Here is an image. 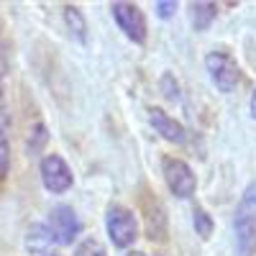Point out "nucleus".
<instances>
[{
    "label": "nucleus",
    "mask_w": 256,
    "mask_h": 256,
    "mask_svg": "<svg viewBox=\"0 0 256 256\" xmlns=\"http://www.w3.org/2000/svg\"><path fill=\"white\" fill-rule=\"evenodd\" d=\"M113 18L131 41H136V44H144L146 41V20H144V13L138 10V6L113 3Z\"/></svg>",
    "instance_id": "nucleus-6"
},
{
    "label": "nucleus",
    "mask_w": 256,
    "mask_h": 256,
    "mask_svg": "<svg viewBox=\"0 0 256 256\" xmlns=\"http://www.w3.org/2000/svg\"><path fill=\"white\" fill-rule=\"evenodd\" d=\"M46 138H49V136H46V128L38 123V126L34 128V141H31V152H38V148L46 144Z\"/></svg>",
    "instance_id": "nucleus-15"
},
{
    "label": "nucleus",
    "mask_w": 256,
    "mask_h": 256,
    "mask_svg": "<svg viewBox=\"0 0 256 256\" xmlns=\"http://www.w3.org/2000/svg\"><path fill=\"white\" fill-rule=\"evenodd\" d=\"M126 256H144L141 251H131V254H126Z\"/></svg>",
    "instance_id": "nucleus-19"
},
{
    "label": "nucleus",
    "mask_w": 256,
    "mask_h": 256,
    "mask_svg": "<svg viewBox=\"0 0 256 256\" xmlns=\"http://www.w3.org/2000/svg\"><path fill=\"white\" fill-rule=\"evenodd\" d=\"M174 8H177V3H156V13L162 18H169V16L174 13Z\"/></svg>",
    "instance_id": "nucleus-16"
},
{
    "label": "nucleus",
    "mask_w": 256,
    "mask_h": 256,
    "mask_svg": "<svg viewBox=\"0 0 256 256\" xmlns=\"http://www.w3.org/2000/svg\"><path fill=\"white\" fill-rule=\"evenodd\" d=\"M74 256H105V248L98 241L88 238V241H82V246H77Z\"/></svg>",
    "instance_id": "nucleus-14"
},
{
    "label": "nucleus",
    "mask_w": 256,
    "mask_h": 256,
    "mask_svg": "<svg viewBox=\"0 0 256 256\" xmlns=\"http://www.w3.org/2000/svg\"><path fill=\"white\" fill-rule=\"evenodd\" d=\"M251 116L256 118V90H254V95H251Z\"/></svg>",
    "instance_id": "nucleus-18"
},
{
    "label": "nucleus",
    "mask_w": 256,
    "mask_h": 256,
    "mask_svg": "<svg viewBox=\"0 0 256 256\" xmlns=\"http://www.w3.org/2000/svg\"><path fill=\"white\" fill-rule=\"evenodd\" d=\"M3 74H6V54H3V46H0V82H3Z\"/></svg>",
    "instance_id": "nucleus-17"
},
{
    "label": "nucleus",
    "mask_w": 256,
    "mask_h": 256,
    "mask_svg": "<svg viewBox=\"0 0 256 256\" xmlns=\"http://www.w3.org/2000/svg\"><path fill=\"white\" fill-rule=\"evenodd\" d=\"M41 180H44V187L49 192H56V195H62V192H67L72 187V169L70 164L64 162L62 156L56 154H49L44 156V162H41Z\"/></svg>",
    "instance_id": "nucleus-4"
},
{
    "label": "nucleus",
    "mask_w": 256,
    "mask_h": 256,
    "mask_svg": "<svg viewBox=\"0 0 256 256\" xmlns=\"http://www.w3.org/2000/svg\"><path fill=\"white\" fill-rule=\"evenodd\" d=\"M205 67L210 72V80L216 82V88L220 92H230L241 80V70H238L236 59L226 52H210L205 56Z\"/></svg>",
    "instance_id": "nucleus-3"
},
{
    "label": "nucleus",
    "mask_w": 256,
    "mask_h": 256,
    "mask_svg": "<svg viewBox=\"0 0 256 256\" xmlns=\"http://www.w3.org/2000/svg\"><path fill=\"white\" fill-rule=\"evenodd\" d=\"M105 226H108V236H110L113 246H118V248H128L138 238V223L134 218V212L123 205H113L108 210Z\"/></svg>",
    "instance_id": "nucleus-2"
},
{
    "label": "nucleus",
    "mask_w": 256,
    "mask_h": 256,
    "mask_svg": "<svg viewBox=\"0 0 256 256\" xmlns=\"http://www.w3.org/2000/svg\"><path fill=\"white\" fill-rule=\"evenodd\" d=\"M148 120H152V126L156 128V131L172 144H184L187 141V131L184 126L180 120H174L172 116H166L162 108H148Z\"/></svg>",
    "instance_id": "nucleus-9"
},
{
    "label": "nucleus",
    "mask_w": 256,
    "mask_h": 256,
    "mask_svg": "<svg viewBox=\"0 0 256 256\" xmlns=\"http://www.w3.org/2000/svg\"><path fill=\"white\" fill-rule=\"evenodd\" d=\"M164 180L172 190V195L177 198H192L195 195V187H198V180L192 174V169L180 162V159H166L164 162Z\"/></svg>",
    "instance_id": "nucleus-5"
},
{
    "label": "nucleus",
    "mask_w": 256,
    "mask_h": 256,
    "mask_svg": "<svg viewBox=\"0 0 256 256\" xmlns=\"http://www.w3.org/2000/svg\"><path fill=\"white\" fill-rule=\"evenodd\" d=\"M26 251L31 256H56V241L49 226L34 223L26 230Z\"/></svg>",
    "instance_id": "nucleus-8"
},
{
    "label": "nucleus",
    "mask_w": 256,
    "mask_h": 256,
    "mask_svg": "<svg viewBox=\"0 0 256 256\" xmlns=\"http://www.w3.org/2000/svg\"><path fill=\"white\" fill-rule=\"evenodd\" d=\"M192 218H195V230H198V236L208 238L210 233H212V218L208 216V212L202 208H195V212H192Z\"/></svg>",
    "instance_id": "nucleus-12"
},
{
    "label": "nucleus",
    "mask_w": 256,
    "mask_h": 256,
    "mask_svg": "<svg viewBox=\"0 0 256 256\" xmlns=\"http://www.w3.org/2000/svg\"><path fill=\"white\" fill-rule=\"evenodd\" d=\"M8 169H10V144H8L6 131L0 128V180L8 174Z\"/></svg>",
    "instance_id": "nucleus-13"
},
{
    "label": "nucleus",
    "mask_w": 256,
    "mask_h": 256,
    "mask_svg": "<svg viewBox=\"0 0 256 256\" xmlns=\"http://www.w3.org/2000/svg\"><path fill=\"white\" fill-rule=\"evenodd\" d=\"M64 20H67V28L72 31V36H74L77 41L88 38V26H84V18H82V13H80L74 6H64Z\"/></svg>",
    "instance_id": "nucleus-11"
},
{
    "label": "nucleus",
    "mask_w": 256,
    "mask_h": 256,
    "mask_svg": "<svg viewBox=\"0 0 256 256\" xmlns=\"http://www.w3.org/2000/svg\"><path fill=\"white\" fill-rule=\"evenodd\" d=\"M233 228H236L238 254L241 256H254V251H256V184H251L244 192V198L238 202V210H236Z\"/></svg>",
    "instance_id": "nucleus-1"
},
{
    "label": "nucleus",
    "mask_w": 256,
    "mask_h": 256,
    "mask_svg": "<svg viewBox=\"0 0 256 256\" xmlns=\"http://www.w3.org/2000/svg\"><path fill=\"white\" fill-rule=\"evenodd\" d=\"M216 13H218L216 3H192V26H195L198 31H205L212 24Z\"/></svg>",
    "instance_id": "nucleus-10"
},
{
    "label": "nucleus",
    "mask_w": 256,
    "mask_h": 256,
    "mask_svg": "<svg viewBox=\"0 0 256 256\" xmlns=\"http://www.w3.org/2000/svg\"><path fill=\"white\" fill-rule=\"evenodd\" d=\"M82 223L74 216V210L70 205H56L52 210V233H54V241L62 246H70L74 244V238L80 236Z\"/></svg>",
    "instance_id": "nucleus-7"
}]
</instances>
